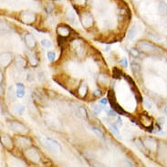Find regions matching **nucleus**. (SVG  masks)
Wrapping results in <instances>:
<instances>
[{
	"label": "nucleus",
	"mask_w": 167,
	"mask_h": 167,
	"mask_svg": "<svg viewBox=\"0 0 167 167\" xmlns=\"http://www.w3.org/2000/svg\"><path fill=\"white\" fill-rule=\"evenodd\" d=\"M138 46L142 51L148 54H157L158 52H160V48L158 47L148 41H141L138 43Z\"/></svg>",
	"instance_id": "f257e3e1"
},
{
	"label": "nucleus",
	"mask_w": 167,
	"mask_h": 167,
	"mask_svg": "<svg viewBox=\"0 0 167 167\" xmlns=\"http://www.w3.org/2000/svg\"><path fill=\"white\" fill-rule=\"evenodd\" d=\"M43 144L50 152H60L61 151V146L60 145V143L51 138H46L43 141Z\"/></svg>",
	"instance_id": "f03ea898"
},
{
	"label": "nucleus",
	"mask_w": 167,
	"mask_h": 167,
	"mask_svg": "<svg viewBox=\"0 0 167 167\" xmlns=\"http://www.w3.org/2000/svg\"><path fill=\"white\" fill-rule=\"evenodd\" d=\"M9 128L12 130L15 133H25L28 132V129L25 125H23L22 123L18 122H10L7 123Z\"/></svg>",
	"instance_id": "7ed1b4c3"
},
{
	"label": "nucleus",
	"mask_w": 167,
	"mask_h": 167,
	"mask_svg": "<svg viewBox=\"0 0 167 167\" xmlns=\"http://www.w3.org/2000/svg\"><path fill=\"white\" fill-rule=\"evenodd\" d=\"M20 18H21V20L24 23H26V24H31V23H33L36 20V16L32 12L24 11V12L21 13Z\"/></svg>",
	"instance_id": "20e7f679"
},
{
	"label": "nucleus",
	"mask_w": 167,
	"mask_h": 167,
	"mask_svg": "<svg viewBox=\"0 0 167 167\" xmlns=\"http://www.w3.org/2000/svg\"><path fill=\"white\" fill-rule=\"evenodd\" d=\"M158 155L161 159H167V145L163 142H161L158 147Z\"/></svg>",
	"instance_id": "39448f33"
},
{
	"label": "nucleus",
	"mask_w": 167,
	"mask_h": 167,
	"mask_svg": "<svg viewBox=\"0 0 167 167\" xmlns=\"http://www.w3.org/2000/svg\"><path fill=\"white\" fill-rule=\"evenodd\" d=\"M27 156L28 157V159H30L33 162H39L40 160V154L38 153L36 149H29L26 152Z\"/></svg>",
	"instance_id": "423d86ee"
},
{
	"label": "nucleus",
	"mask_w": 167,
	"mask_h": 167,
	"mask_svg": "<svg viewBox=\"0 0 167 167\" xmlns=\"http://www.w3.org/2000/svg\"><path fill=\"white\" fill-rule=\"evenodd\" d=\"M144 146H145V148L149 149L150 151H155L157 149L156 142L152 138H147L144 140Z\"/></svg>",
	"instance_id": "0eeeda50"
},
{
	"label": "nucleus",
	"mask_w": 167,
	"mask_h": 167,
	"mask_svg": "<svg viewBox=\"0 0 167 167\" xmlns=\"http://www.w3.org/2000/svg\"><path fill=\"white\" fill-rule=\"evenodd\" d=\"M140 122H141L142 125L144 126L145 128H149V127H151L152 124H153L152 119H151L149 116H148V115H146V114L141 115V117H140Z\"/></svg>",
	"instance_id": "6e6552de"
},
{
	"label": "nucleus",
	"mask_w": 167,
	"mask_h": 167,
	"mask_svg": "<svg viewBox=\"0 0 167 167\" xmlns=\"http://www.w3.org/2000/svg\"><path fill=\"white\" fill-rule=\"evenodd\" d=\"M25 42L29 48H34L36 46V40L34 38V36L30 33L26 34L25 36Z\"/></svg>",
	"instance_id": "1a4fd4ad"
},
{
	"label": "nucleus",
	"mask_w": 167,
	"mask_h": 167,
	"mask_svg": "<svg viewBox=\"0 0 167 167\" xmlns=\"http://www.w3.org/2000/svg\"><path fill=\"white\" fill-rule=\"evenodd\" d=\"M11 61V54L9 53H3L1 56V65L3 67H7L9 62Z\"/></svg>",
	"instance_id": "9d476101"
},
{
	"label": "nucleus",
	"mask_w": 167,
	"mask_h": 167,
	"mask_svg": "<svg viewBox=\"0 0 167 167\" xmlns=\"http://www.w3.org/2000/svg\"><path fill=\"white\" fill-rule=\"evenodd\" d=\"M57 32L61 37H68L69 35V29L66 26H59L57 28Z\"/></svg>",
	"instance_id": "9b49d317"
},
{
	"label": "nucleus",
	"mask_w": 167,
	"mask_h": 167,
	"mask_svg": "<svg viewBox=\"0 0 167 167\" xmlns=\"http://www.w3.org/2000/svg\"><path fill=\"white\" fill-rule=\"evenodd\" d=\"M82 23L85 25V27H89L92 24V16L89 13H85L82 16Z\"/></svg>",
	"instance_id": "f8f14e48"
},
{
	"label": "nucleus",
	"mask_w": 167,
	"mask_h": 167,
	"mask_svg": "<svg viewBox=\"0 0 167 167\" xmlns=\"http://www.w3.org/2000/svg\"><path fill=\"white\" fill-rule=\"evenodd\" d=\"M158 12L162 16H166L167 15V4L163 1H160L158 5Z\"/></svg>",
	"instance_id": "ddd939ff"
},
{
	"label": "nucleus",
	"mask_w": 167,
	"mask_h": 167,
	"mask_svg": "<svg viewBox=\"0 0 167 167\" xmlns=\"http://www.w3.org/2000/svg\"><path fill=\"white\" fill-rule=\"evenodd\" d=\"M76 113H77V115L80 118L84 119V120L88 119V113H87V110H86V109L84 107H82V106L79 107V109H78V110L76 111Z\"/></svg>",
	"instance_id": "4468645a"
},
{
	"label": "nucleus",
	"mask_w": 167,
	"mask_h": 167,
	"mask_svg": "<svg viewBox=\"0 0 167 167\" xmlns=\"http://www.w3.org/2000/svg\"><path fill=\"white\" fill-rule=\"evenodd\" d=\"M136 34H137V30H136L135 27L131 28L129 29L128 33H127V38H128V40H134V38L136 37Z\"/></svg>",
	"instance_id": "2eb2a0df"
},
{
	"label": "nucleus",
	"mask_w": 167,
	"mask_h": 167,
	"mask_svg": "<svg viewBox=\"0 0 167 167\" xmlns=\"http://www.w3.org/2000/svg\"><path fill=\"white\" fill-rule=\"evenodd\" d=\"M15 65H16V67L17 69H23V68L26 66V60H25L23 58H21V57H18V58H16V60Z\"/></svg>",
	"instance_id": "dca6fc26"
},
{
	"label": "nucleus",
	"mask_w": 167,
	"mask_h": 167,
	"mask_svg": "<svg viewBox=\"0 0 167 167\" xmlns=\"http://www.w3.org/2000/svg\"><path fill=\"white\" fill-rule=\"evenodd\" d=\"M2 143L6 146V147H7V148H12V146H13V144H12V141H11V139H10V137H8L7 135H4V136H2Z\"/></svg>",
	"instance_id": "f3484780"
},
{
	"label": "nucleus",
	"mask_w": 167,
	"mask_h": 167,
	"mask_svg": "<svg viewBox=\"0 0 167 167\" xmlns=\"http://www.w3.org/2000/svg\"><path fill=\"white\" fill-rule=\"evenodd\" d=\"M87 91H88V87H87L86 83L84 82L81 85V87L79 89V95L81 97H85L87 94Z\"/></svg>",
	"instance_id": "a211bd4d"
},
{
	"label": "nucleus",
	"mask_w": 167,
	"mask_h": 167,
	"mask_svg": "<svg viewBox=\"0 0 167 167\" xmlns=\"http://www.w3.org/2000/svg\"><path fill=\"white\" fill-rule=\"evenodd\" d=\"M67 17H68V18H67L68 21H69L70 24H75V22H76V16L74 15L73 12L69 11L68 14H67Z\"/></svg>",
	"instance_id": "6ab92c4d"
},
{
	"label": "nucleus",
	"mask_w": 167,
	"mask_h": 167,
	"mask_svg": "<svg viewBox=\"0 0 167 167\" xmlns=\"http://www.w3.org/2000/svg\"><path fill=\"white\" fill-rule=\"evenodd\" d=\"M15 110L16 111V113L19 114V115H22L23 113L25 111V107L21 104H17L15 106Z\"/></svg>",
	"instance_id": "aec40b11"
},
{
	"label": "nucleus",
	"mask_w": 167,
	"mask_h": 167,
	"mask_svg": "<svg viewBox=\"0 0 167 167\" xmlns=\"http://www.w3.org/2000/svg\"><path fill=\"white\" fill-rule=\"evenodd\" d=\"M16 94L17 98H23L25 96V89L24 88H17L16 90Z\"/></svg>",
	"instance_id": "412c9836"
},
{
	"label": "nucleus",
	"mask_w": 167,
	"mask_h": 167,
	"mask_svg": "<svg viewBox=\"0 0 167 167\" xmlns=\"http://www.w3.org/2000/svg\"><path fill=\"white\" fill-rule=\"evenodd\" d=\"M8 96L10 97V99L12 101H15L16 100V91L14 90V88L13 87H10L9 89H8Z\"/></svg>",
	"instance_id": "4be33fe9"
},
{
	"label": "nucleus",
	"mask_w": 167,
	"mask_h": 167,
	"mask_svg": "<svg viewBox=\"0 0 167 167\" xmlns=\"http://www.w3.org/2000/svg\"><path fill=\"white\" fill-rule=\"evenodd\" d=\"M92 131H93L94 133H95L97 136H99L100 138H102V137H103V133L101 132V130H100L99 128L93 127V128H92Z\"/></svg>",
	"instance_id": "5701e85b"
},
{
	"label": "nucleus",
	"mask_w": 167,
	"mask_h": 167,
	"mask_svg": "<svg viewBox=\"0 0 167 167\" xmlns=\"http://www.w3.org/2000/svg\"><path fill=\"white\" fill-rule=\"evenodd\" d=\"M132 69H133V72L134 74H139V73H140L141 68H140V66H139L138 64L133 63V64H132Z\"/></svg>",
	"instance_id": "b1692460"
},
{
	"label": "nucleus",
	"mask_w": 167,
	"mask_h": 167,
	"mask_svg": "<svg viewBox=\"0 0 167 167\" xmlns=\"http://www.w3.org/2000/svg\"><path fill=\"white\" fill-rule=\"evenodd\" d=\"M41 45L44 47V48H51V46H52V44H51V42L48 40H42V41H41Z\"/></svg>",
	"instance_id": "393cba45"
},
{
	"label": "nucleus",
	"mask_w": 167,
	"mask_h": 167,
	"mask_svg": "<svg viewBox=\"0 0 167 167\" xmlns=\"http://www.w3.org/2000/svg\"><path fill=\"white\" fill-rule=\"evenodd\" d=\"M110 131L111 132H113V133H114L116 136H119V131H118V127L115 125V124H113V125H111L110 126Z\"/></svg>",
	"instance_id": "a878e982"
},
{
	"label": "nucleus",
	"mask_w": 167,
	"mask_h": 167,
	"mask_svg": "<svg viewBox=\"0 0 167 167\" xmlns=\"http://www.w3.org/2000/svg\"><path fill=\"white\" fill-rule=\"evenodd\" d=\"M47 56H48V60H49V61H54V60H55V59H56V55H55V53H54V52L49 51V52H48Z\"/></svg>",
	"instance_id": "bb28decb"
},
{
	"label": "nucleus",
	"mask_w": 167,
	"mask_h": 167,
	"mask_svg": "<svg viewBox=\"0 0 167 167\" xmlns=\"http://www.w3.org/2000/svg\"><path fill=\"white\" fill-rule=\"evenodd\" d=\"M31 55V54H30ZM29 55V60H30V63H31V65L32 66H36L37 64H38V60H37L36 58H35V56L34 55H32V57Z\"/></svg>",
	"instance_id": "cd10ccee"
},
{
	"label": "nucleus",
	"mask_w": 167,
	"mask_h": 167,
	"mask_svg": "<svg viewBox=\"0 0 167 167\" xmlns=\"http://www.w3.org/2000/svg\"><path fill=\"white\" fill-rule=\"evenodd\" d=\"M93 110H94L95 114H99V113H101V111L102 110V106H100V105H94V106H93Z\"/></svg>",
	"instance_id": "c85d7f7f"
},
{
	"label": "nucleus",
	"mask_w": 167,
	"mask_h": 167,
	"mask_svg": "<svg viewBox=\"0 0 167 167\" xmlns=\"http://www.w3.org/2000/svg\"><path fill=\"white\" fill-rule=\"evenodd\" d=\"M8 30H9L8 28L3 22H1V32H2V34H6Z\"/></svg>",
	"instance_id": "c756f323"
},
{
	"label": "nucleus",
	"mask_w": 167,
	"mask_h": 167,
	"mask_svg": "<svg viewBox=\"0 0 167 167\" xmlns=\"http://www.w3.org/2000/svg\"><path fill=\"white\" fill-rule=\"evenodd\" d=\"M135 144L139 147V149H140L141 151L144 152V147H143V145L142 144V142H141L139 140H136V141H135Z\"/></svg>",
	"instance_id": "7c9ffc66"
},
{
	"label": "nucleus",
	"mask_w": 167,
	"mask_h": 167,
	"mask_svg": "<svg viewBox=\"0 0 167 167\" xmlns=\"http://www.w3.org/2000/svg\"><path fill=\"white\" fill-rule=\"evenodd\" d=\"M143 104H144V106L146 107V108H148V109H151L152 108V104H151V102L148 101L147 99H144L143 100Z\"/></svg>",
	"instance_id": "2f4dec72"
},
{
	"label": "nucleus",
	"mask_w": 167,
	"mask_h": 167,
	"mask_svg": "<svg viewBox=\"0 0 167 167\" xmlns=\"http://www.w3.org/2000/svg\"><path fill=\"white\" fill-rule=\"evenodd\" d=\"M120 64H121L122 66H123L124 68H127V67H128V60H127V59H122V60H120Z\"/></svg>",
	"instance_id": "473e14b6"
},
{
	"label": "nucleus",
	"mask_w": 167,
	"mask_h": 167,
	"mask_svg": "<svg viewBox=\"0 0 167 167\" xmlns=\"http://www.w3.org/2000/svg\"><path fill=\"white\" fill-rule=\"evenodd\" d=\"M131 54L133 56V57H136V58L140 55V54H139V51H138L136 48H132V49H131Z\"/></svg>",
	"instance_id": "72a5a7b5"
},
{
	"label": "nucleus",
	"mask_w": 167,
	"mask_h": 167,
	"mask_svg": "<svg viewBox=\"0 0 167 167\" xmlns=\"http://www.w3.org/2000/svg\"><path fill=\"white\" fill-rule=\"evenodd\" d=\"M38 75H39V81L40 82H43L45 81V76H44V73L43 72H39L38 73Z\"/></svg>",
	"instance_id": "f704fd0d"
},
{
	"label": "nucleus",
	"mask_w": 167,
	"mask_h": 167,
	"mask_svg": "<svg viewBox=\"0 0 167 167\" xmlns=\"http://www.w3.org/2000/svg\"><path fill=\"white\" fill-rule=\"evenodd\" d=\"M107 114L110 117H115L116 116V113H115V110H108L107 111Z\"/></svg>",
	"instance_id": "c9c22d12"
},
{
	"label": "nucleus",
	"mask_w": 167,
	"mask_h": 167,
	"mask_svg": "<svg viewBox=\"0 0 167 167\" xmlns=\"http://www.w3.org/2000/svg\"><path fill=\"white\" fill-rule=\"evenodd\" d=\"M33 77H34V75H33L32 73L29 72V73L28 74V78H27V80H28V81H34V78H33Z\"/></svg>",
	"instance_id": "e433bc0d"
},
{
	"label": "nucleus",
	"mask_w": 167,
	"mask_h": 167,
	"mask_svg": "<svg viewBox=\"0 0 167 167\" xmlns=\"http://www.w3.org/2000/svg\"><path fill=\"white\" fill-rule=\"evenodd\" d=\"M74 1H75V3L78 5H83V4H85L86 0H74Z\"/></svg>",
	"instance_id": "4c0bfd02"
},
{
	"label": "nucleus",
	"mask_w": 167,
	"mask_h": 167,
	"mask_svg": "<svg viewBox=\"0 0 167 167\" xmlns=\"http://www.w3.org/2000/svg\"><path fill=\"white\" fill-rule=\"evenodd\" d=\"M107 101H107V99H102V100H101V101H100V103H101V104L105 105V104L107 103Z\"/></svg>",
	"instance_id": "58836bf2"
},
{
	"label": "nucleus",
	"mask_w": 167,
	"mask_h": 167,
	"mask_svg": "<svg viewBox=\"0 0 167 167\" xmlns=\"http://www.w3.org/2000/svg\"><path fill=\"white\" fill-rule=\"evenodd\" d=\"M16 88H24V89H25L24 85H23L22 83H20V82H18V83H16Z\"/></svg>",
	"instance_id": "ea45409f"
},
{
	"label": "nucleus",
	"mask_w": 167,
	"mask_h": 167,
	"mask_svg": "<svg viewBox=\"0 0 167 167\" xmlns=\"http://www.w3.org/2000/svg\"><path fill=\"white\" fill-rule=\"evenodd\" d=\"M118 123L122 126V119H121V118H118Z\"/></svg>",
	"instance_id": "a19ab883"
},
{
	"label": "nucleus",
	"mask_w": 167,
	"mask_h": 167,
	"mask_svg": "<svg viewBox=\"0 0 167 167\" xmlns=\"http://www.w3.org/2000/svg\"><path fill=\"white\" fill-rule=\"evenodd\" d=\"M165 113H167V106H166V107H165Z\"/></svg>",
	"instance_id": "79ce46f5"
},
{
	"label": "nucleus",
	"mask_w": 167,
	"mask_h": 167,
	"mask_svg": "<svg viewBox=\"0 0 167 167\" xmlns=\"http://www.w3.org/2000/svg\"><path fill=\"white\" fill-rule=\"evenodd\" d=\"M56 1H60V0H56Z\"/></svg>",
	"instance_id": "37998d69"
}]
</instances>
